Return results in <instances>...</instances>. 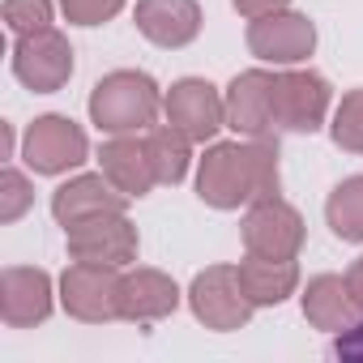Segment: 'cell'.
<instances>
[{
  "mask_svg": "<svg viewBox=\"0 0 363 363\" xmlns=\"http://www.w3.org/2000/svg\"><path fill=\"white\" fill-rule=\"evenodd\" d=\"M197 197L214 210H240L278 197V141L244 137L206 150L197 171Z\"/></svg>",
  "mask_w": 363,
  "mask_h": 363,
  "instance_id": "1",
  "label": "cell"
},
{
  "mask_svg": "<svg viewBox=\"0 0 363 363\" xmlns=\"http://www.w3.org/2000/svg\"><path fill=\"white\" fill-rule=\"evenodd\" d=\"M158 107H162V99H158L154 77L150 73H137V69L107 73L94 86V94H90V120L107 137H124V133L154 128Z\"/></svg>",
  "mask_w": 363,
  "mask_h": 363,
  "instance_id": "2",
  "label": "cell"
},
{
  "mask_svg": "<svg viewBox=\"0 0 363 363\" xmlns=\"http://www.w3.org/2000/svg\"><path fill=\"white\" fill-rule=\"evenodd\" d=\"M189 303H193L197 320L206 329H218V333L244 329L252 320V308H257L248 299L235 265H210L206 274H197L193 278V291H189Z\"/></svg>",
  "mask_w": 363,
  "mask_h": 363,
  "instance_id": "3",
  "label": "cell"
},
{
  "mask_svg": "<svg viewBox=\"0 0 363 363\" xmlns=\"http://www.w3.org/2000/svg\"><path fill=\"white\" fill-rule=\"evenodd\" d=\"M65 240H69V257L73 261L116 265V269L128 265V261H137V227L124 218V210L82 218V223L65 227Z\"/></svg>",
  "mask_w": 363,
  "mask_h": 363,
  "instance_id": "4",
  "label": "cell"
},
{
  "mask_svg": "<svg viewBox=\"0 0 363 363\" xmlns=\"http://www.w3.org/2000/svg\"><path fill=\"white\" fill-rule=\"evenodd\" d=\"M60 303L69 316L86 325H103L120 316V274L116 265H90L73 261L60 278Z\"/></svg>",
  "mask_w": 363,
  "mask_h": 363,
  "instance_id": "5",
  "label": "cell"
},
{
  "mask_svg": "<svg viewBox=\"0 0 363 363\" xmlns=\"http://www.w3.org/2000/svg\"><path fill=\"white\" fill-rule=\"evenodd\" d=\"M329 111V82L308 69L274 73V128L282 133H316Z\"/></svg>",
  "mask_w": 363,
  "mask_h": 363,
  "instance_id": "6",
  "label": "cell"
},
{
  "mask_svg": "<svg viewBox=\"0 0 363 363\" xmlns=\"http://www.w3.org/2000/svg\"><path fill=\"white\" fill-rule=\"evenodd\" d=\"M13 73L22 86L35 94H52L73 77V48L60 30H39V35H18L13 43Z\"/></svg>",
  "mask_w": 363,
  "mask_h": 363,
  "instance_id": "7",
  "label": "cell"
},
{
  "mask_svg": "<svg viewBox=\"0 0 363 363\" xmlns=\"http://www.w3.org/2000/svg\"><path fill=\"white\" fill-rule=\"evenodd\" d=\"M86 154H90L86 133L69 116H39L26 128V141H22V158L39 175H60L69 167H82Z\"/></svg>",
  "mask_w": 363,
  "mask_h": 363,
  "instance_id": "8",
  "label": "cell"
},
{
  "mask_svg": "<svg viewBox=\"0 0 363 363\" xmlns=\"http://www.w3.org/2000/svg\"><path fill=\"white\" fill-rule=\"evenodd\" d=\"M162 111H167V124H175L189 141H210L227 124V99H218L214 86L201 77L175 82L162 99Z\"/></svg>",
  "mask_w": 363,
  "mask_h": 363,
  "instance_id": "9",
  "label": "cell"
},
{
  "mask_svg": "<svg viewBox=\"0 0 363 363\" xmlns=\"http://www.w3.org/2000/svg\"><path fill=\"white\" fill-rule=\"evenodd\" d=\"M248 48H252V56H261L269 65H299V60L312 56L316 30L303 13L278 9V13H265V18L248 22Z\"/></svg>",
  "mask_w": 363,
  "mask_h": 363,
  "instance_id": "10",
  "label": "cell"
},
{
  "mask_svg": "<svg viewBox=\"0 0 363 363\" xmlns=\"http://www.w3.org/2000/svg\"><path fill=\"white\" fill-rule=\"evenodd\" d=\"M303 244V218L269 197V201H257L244 218V248L257 252V257H295Z\"/></svg>",
  "mask_w": 363,
  "mask_h": 363,
  "instance_id": "11",
  "label": "cell"
},
{
  "mask_svg": "<svg viewBox=\"0 0 363 363\" xmlns=\"http://www.w3.org/2000/svg\"><path fill=\"white\" fill-rule=\"evenodd\" d=\"M227 128L240 137H274V73L248 69L227 90Z\"/></svg>",
  "mask_w": 363,
  "mask_h": 363,
  "instance_id": "12",
  "label": "cell"
},
{
  "mask_svg": "<svg viewBox=\"0 0 363 363\" xmlns=\"http://www.w3.org/2000/svg\"><path fill=\"white\" fill-rule=\"evenodd\" d=\"M52 312V278L30 265H9L0 274V316L9 329H30Z\"/></svg>",
  "mask_w": 363,
  "mask_h": 363,
  "instance_id": "13",
  "label": "cell"
},
{
  "mask_svg": "<svg viewBox=\"0 0 363 363\" xmlns=\"http://www.w3.org/2000/svg\"><path fill=\"white\" fill-rule=\"evenodd\" d=\"M137 30L154 48H184L201 30L197 0H137Z\"/></svg>",
  "mask_w": 363,
  "mask_h": 363,
  "instance_id": "14",
  "label": "cell"
},
{
  "mask_svg": "<svg viewBox=\"0 0 363 363\" xmlns=\"http://www.w3.org/2000/svg\"><path fill=\"white\" fill-rule=\"evenodd\" d=\"M124 206H128V193H120L107 175H77L69 184H60L52 197V214L60 227H73L82 218H94V214H111Z\"/></svg>",
  "mask_w": 363,
  "mask_h": 363,
  "instance_id": "15",
  "label": "cell"
},
{
  "mask_svg": "<svg viewBox=\"0 0 363 363\" xmlns=\"http://www.w3.org/2000/svg\"><path fill=\"white\" fill-rule=\"evenodd\" d=\"M179 303V291L167 274L158 269H137L120 278V316L137 320V325H154L162 316H171Z\"/></svg>",
  "mask_w": 363,
  "mask_h": 363,
  "instance_id": "16",
  "label": "cell"
},
{
  "mask_svg": "<svg viewBox=\"0 0 363 363\" xmlns=\"http://www.w3.org/2000/svg\"><path fill=\"white\" fill-rule=\"evenodd\" d=\"M99 162H103V175L111 179L120 193H128V197H145V193L158 184L154 162H150V145H145V141H137L133 133L103 141Z\"/></svg>",
  "mask_w": 363,
  "mask_h": 363,
  "instance_id": "17",
  "label": "cell"
},
{
  "mask_svg": "<svg viewBox=\"0 0 363 363\" xmlns=\"http://www.w3.org/2000/svg\"><path fill=\"white\" fill-rule=\"evenodd\" d=\"M303 316H308L316 329H325V333H342V329H350V325L363 320V308L354 303L346 278L320 274V278H312L308 291H303Z\"/></svg>",
  "mask_w": 363,
  "mask_h": 363,
  "instance_id": "18",
  "label": "cell"
},
{
  "mask_svg": "<svg viewBox=\"0 0 363 363\" xmlns=\"http://www.w3.org/2000/svg\"><path fill=\"white\" fill-rule=\"evenodd\" d=\"M235 269H240V282H244V291H248V299L257 308L282 303L295 291V282H299L295 257H257V252H248Z\"/></svg>",
  "mask_w": 363,
  "mask_h": 363,
  "instance_id": "19",
  "label": "cell"
},
{
  "mask_svg": "<svg viewBox=\"0 0 363 363\" xmlns=\"http://www.w3.org/2000/svg\"><path fill=\"white\" fill-rule=\"evenodd\" d=\"M145 145H150V162H154V175H158V184H179L189 171V137L179 133L175 124H154L145 133Z\"/></svg>",
  "mask_w": 363,
  "mask_h": 363,
  "instance_id": "20",
  "label": "cell"
},
{
  "mask_svg": "<svg viewBox=\"0 0 363 363\" xmlns=\"http://www.w3.org/2000/svg\"><path fill=\"white\" fill-rule=\"evenodd\" d=\"M325 218H329L337 240L363 244V175H350L333 189V197L325 206Z\"/></svg>",
  "mask_w": 363,
  "mask_h": 363,
  "instance_id": "21",
  "label": "cell"
},
{
  "mask_svg": "<svg viewBox=\"0 0 363 363\" xmlns=\"http://www.w3.org/2000/svg\"><path fill=\"white\" fill-rule=\"evenodd\" d=\"M333 141L346 154H363V90H350L333 111Z\"/></svg>",
  "mask_w": 363,
  "mask_h": 363,
  "instance_id": "22",
  "label": "cell"
},
{
  "mask_svg": "<svg viewBox=\"0 0 363 363\" xmlns=\"http://www.w3.org/2000/svg\"><path fill=\"white\" fill-rule=\"evenodd\" d=\"M5 22L13 35H39L52 26V0H5Z\"/></svg>",
  "mask_w": 363,
  "mask_h": 363,
  "instance_id": "23",
  "label": "cell"
},
{
  "mask_svg": "<svg viewBox=\"0 0 363 363\" xmlns=\"http://www.w3.org/2000/svg\"><path fill=\"white\" fill-rule=\"evenodd\" d=\"M30 201H35V193L26 184V175L5 167V175H0V223H18L30 210Z\"/></svg>",
  "mask_w": 363,
  "mask_h": 363,
  "instance_id": "24",
  "label": "cell"
},
{
  "mask_svg": "<svg viewBox=\"0 0 363 363\" xmlns=\"http://www.w3.org/2000/svg\"><path fill=\"white\" fill-rule=\"evenodd\" d=\"M65 5V18L77 22V26H99L107 18H116L124 9V0H60Z\"/></svg>",
  "mask_w": 363,
  "mask_h": 363,
  "instance_id": "25",
  "label": "cell"
},
{
  "mask_svg": "<svg viewBox=\"0 0 363 363\" xmlns=\"http://www.w3.org/2000/svg\"><path fill=\"white\" fill-rule=\"evenodd\" d=\"M337 359H363V320L359 325H350V329H342L337 337H333V346H329Z\"/></svg>",
  "mask_w": 363,
  "mask_h": 363,
  "instance_id": "26",
  "label": "cell"
},
{
  "mask_svg": "<svg viewBox=\"0 0 363 363\" xmlns=\"http://www.w3.org/2000/svg\"><path fill=\"white\" fill-rule=\"evenodd\" d=\"M291 0H235V9L252 22V18H265V13H278V9H286Z\"/></svg>",
  "mask_w": 363,
  "mask_h": 363,
  "instance_id": "27",
  "label": "cell"
},
{
  "mask_svg": "<svg viewBox=\"0 0 363 363\" xmlns=\"http://www.w3.org/2000/svg\"><path fill=\"white\" fill-rule=\"evenodd\" d=\"M346 286H350V295H354V303L363 308V257L346 269Z\"/></svg>",
  "mask_w": 363,
  "mask_h": 363,
  "instance_id": "28",
  "label": "cell"
}]
</instances>
